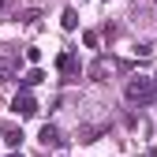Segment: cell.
<instances>
[{"label":"cell","mask_w":157,"mask_h":157,"mask_svg":"<svg viewBox=\"0 0 157 157\" xmlns=\"http://www.w3.org/2000/svg\"><path fill=\"white\" fill-rule=\"evenodd\" d=\"M124 97H127V101L131 105H150L153 101V97H157V86H153V78H131V82L124 86Z\"/></svg>","instance_id":"cell-1"},{"label":"cell","mask_w":157,"mask_h":157,"mask_svg":"<svg viewBox=\"0 0 157 157\" xmlns=\"http://www.w3.org/2000/svg\"><path fill=\"white\" fill-rule=\"evenodd\" d=\"M11 112H15V116H34V112H37V101H34V94H30L26 86L11 97Z\"/></svg>","instance_id":"cell-2"},{"label":"cell","mask_w":157,"mask_h":157,"mask_svg":"<svg viewBox=\"0 0 157 157\" xmlns=\"http://www.w3.org/2000/svg\"><path fill=\"white\" fill-rule=\"evenodd\" d=\"M56 71H60V75H67V82H71V78H78V56L67 49V52H60V56H56Z\"/></svg>","instance_id":"cell-3"},{"label":"cell","mask_w":157,"mask_h":157,"mask_svg":"<svg viewBox=\"0 0 157 157\" xmlns=\"http://www.w3.org/2000/svg\"><path fill=\"white\" fill-rule=\"evenodd\" d=\"M37 142H41V146L49 150V146H60V142H64V135H60V127L41 124V131H37Z\"/></svg>","instance_id":"cell-4"},{"label":"cell","mask_w":157,"mask_h":157,"mask_svg":"<svg viewBox=\"0 0 157 157\" xmlns=\"http://www.w3.org/2000/svg\"><path fill=\"white\" fill-rule=\"evenodd\" d=\"M0 142L11 146V150H19V142H23V127H19V124H4V127H0Z\"/></svg>","instance_id":"cell-5"},{"label":"cell","mask_w":157,"mask_h":157,"mask_svg":"<svg viewBox=\"0 0 157 157\" xmlns=\"http://www.w3.org/2000/svg\"><path fill=\"white\" fill-rule=\"evenodd\" d=\"M90 78H94V82H105V75H109V60H105V56H97V60L90 64V71H86Z\"/></svg>","instance_id":"cell-6"},{"label":"cell","mask_w":157,"mask_h":157,"mask_svg":"<svg viewBox=\"0 0 157 157\" xmlns=\"http://www.w3.org/2000/svg\"><path fill=\"white\" fill-rule=\"evenodd\" d=\"M41 78H45V71H41V67H37V64H34V67H30V71H26L23 78H19V82H23V86L30 90V86H37V82H41Z\"/></svg>","instance_id":"cell-7"},{"label":"cell","mask_w":157,"mask_h":157,"mask_svg":"<svg viewBox=\"0 0 157 157\" xmlns=\"http://www.w3.org/2000/svg\"><path fill=\"white\" fill-rule=\"evenodd\" d=\"M60 26H64V30H75V26H78V11H75V8H64V15H60Z\"/></svg>","instance_id":"cell-8"},{"label":"cell","mask_w":157,"mask_h":157,"mask_svg":"<svg viewBox=\"0 0 157 157\" xmlns=\"http://www.w3.org/2000/svg\"><path fill=\"white\" fill-rule=\"evenodd\" d=\"M101 135H105V127H82L78 131V142H97Z\"/></svg>","instance_id":"cell-9"},{"label":"cell","mask_w":157,"mask_h":157,"mask_svg":"<svg viewBox=\"0 0 157 157\" xmlns=\"http://www.w3.org/2000/svg\"><path fill=\"white\" fill-rule=\"evenodd\" d=\"M82 45H86V49H97V34H94V30L82 34Z\"/></svg>","instance_id":"cell-10"},{"label":"cell","mask_w":157,"mask_h":157,"mask_svg":"<svg viewBox=\"0 0 157 157\" xmlns=\"http://www.w3.org/2000/svg\"><path fill=\"white\" fill-rule=\"evenodd\" d=\"M26 60L30 64H41V49H26Z\"/></svg>","instance_id":"cell-11"},{"label":"cell","mask_w":157,"mask_h":157,"mask_svg":"<svg viewBox=\"0 0 157 157\" xmlns=\"http://www.w3.org/2000/svg\"><path fill=\"white\" fill-rule=\"evenodd\" d=\"M142 157H157V150H146V153H142Z\"/></svg>","instance_id":"cell-12"},{"label":"cell","mask_w":157,"mask_h":157,"mask_svg":"<svg viewBox=\"0 0 157 157\" xmlns=\"http://www.w3.org/2000/svg\"><path fill=\"white\" fill-rule=\"evenodd\" d=\"M8 157H23V153H19V150H15V153H8Z\"/></svg>","instance_id":"cell-13"}]
</instances>
